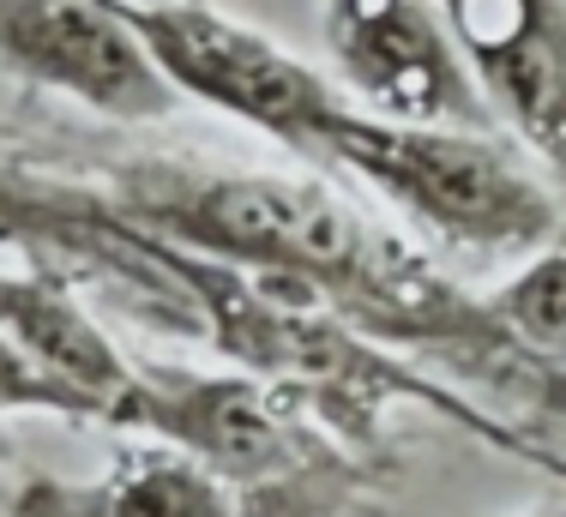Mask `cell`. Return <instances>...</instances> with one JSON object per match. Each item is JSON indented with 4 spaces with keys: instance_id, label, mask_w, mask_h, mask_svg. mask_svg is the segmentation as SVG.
<instances>
[{
    "instance_id": "7",
    "label": "cell",
    "mask_w": 566,
    "mask_h": 517,
    "mask_svg": "<svg viewBox=\"0 0 566 517\" xmlns=\"http://www.w3.org/2000/svg\"><path fill=\"white\" fill-rule=\"evenodd\" d=\"M489 115L566 162V0H434Z\"/></svg>"
},
{
    "instance_id": "10",
    "label": "cell",
    "mask_w": 566,
    "mask_h": 517,
    "mask_svg": "<svg viewBox=\"0 0 566 517\" xmlns=\"http://www.w3.org/2000/svg\"><path fill=\"white\" fill-rule=\"evenodd\" d=\"M489 313L531 356L566 367V229L531 253V265H518V277H506L489 295Z\"/></svg>"
},
{
    "instance_id": "6",
    "label": "cell",
    "mask_w": 566,
    "mask_h": 517,
    "mask_svg": "<svg viewBox=\"0 0 566 517\" xmlns=\"http://www.w3.org/2000/svg\"><path fill=\"white\" fill-rule=\"evenodd\" d=\"M326 49L386 120L489 127V103L434 0H326Z\"/></svg>"
},
{
    "instance_id": "5",
    "label": "cell",
    "mask_w": 566,
    "mask_h": 517,
    "mask_svg": "<svg viewBox=\"0 0 566 517\" xmlns=\"http://www.w3.org/2000/svg\"><path fill=\"white\" fill-rule=\"evenodd\" d=\"M0 66L109 120H169L181 108L109 0H0Z\"/></svg>"
},
{
    "instance_id": "3",
    "label": "cell",
    "mask_w": 566,
    "mask_h": 517,
    "mask_svg": "<svg viewBox=\"0 0 566 517\" xmlns=\"http://www.w3.org/2000/svg\"><path fill=\"white\" fill-rule=\"evenodd\" d=\"M319 162H338L422 235L470 258H524L566 229L548 181L476 127H416L344 108Z\"/></svg>"
},
{
    "instance_id": "4",
    "label": "cell",
    "mask_w": 566,
    "mask_h": 517,
    "mask_svg": "<svg viewBox=\"0 0 566 517\" xmlns=\"http://www.w3.org/2000/svg\"><path fill=\"white\" fill-rule=\"evenodd\" d=\"M109 7L133 24V36L145 43L181 103H206L277 139L283 151L319 162L326 133L338 127L349 103L302 54H290L253 24L211 12L206 0H109Z\"/></svg>"
},
{
    "instance_id": "11",
    "label": "cell",
    "mask_w": 566,
    "mask_h": 517,
    "mask_svg": "<svg viewBox=\"0 0 566 517\" xmlns=\"http://www.w3.org/2000/svg\"><path fill=\"white\" fill-rule=\"evenodd\" d=\"M12 415H61V421H91L85 403L66 398L55 379H43L31 361L19 356V349L0 337V428H7Z\"/></svg>"
},
{
    "instance_id": "9",
    "label": "cell",
    "mask_w": 566,
    "mask_h": 517,
    "mask_svg": "<svg viewBox=\"0 0 566 517\" xmlns=\"http://www.w3.org/2000/svg\"><path fill=\"white\" fill-rule=\"evenodd\" d=\"M7 517H241L218 475L164 440H133L91 482L24 475L7 494Z\"/></svg>"
},
{
    "instance_id": "2",
    "label": "cell",
    "mask_w": 566,
    "mask_h": 517,
    "mask_svg": "<svg viewBox=\"0 0 566 517\" xmlns=\"http://www.w3.org/2000/svg\"><path fill=\"white\" fill-rule=\"evenodd\" d=\"M115 428L187 452L223 482L241 517H344L374 475L307 403L235 367L206 373L133 356V391Z\"/></svg>"
},
{
    "instance_id": "1",
    "label": "cell",
    "mask_w": 566,
    "mask_h": 517,
    "mask_svg": "<svg viewBox=\"0 0 566 517\" xmlns=\"http://www.w3.org/2000/svg\"><path fill=\"white\" fill-rule=\"evenodd\" d=\"M0 241H12L31 265L55 271L73 289L109 295L151 331L199 337L235 373L290 391L361 457L380 445L392 410L428 403L434 415L489 440L494 452L566 475L560 457L524 440L512 421L489 415L464 391L434 386L416 361L392 356L374 337H361L356 325H344L319 289L295 277L223 265V258L175 247L164 235H145L127 217H115L85 181L0 162Z\"/></svg>"
},
{
    "instance_id": "8",
    "label": "cell",
    "mask_w": 566,
    "mask_h": 517,
    "mask_svg": "<svg viewBox=\"0 0 566 517\" xmlns=\"http://www.w3.org/2000/svg\"><path fill=\"white\" fill-rule=\"evenodd\" d=\"M0 337L66 398L85 403L97 428H115V410L133 391V356L103 331L66 277L43 265H0Z\"/></svg>"
}]
</instances>
